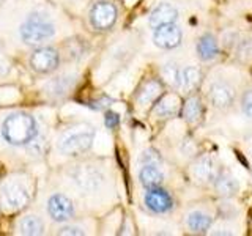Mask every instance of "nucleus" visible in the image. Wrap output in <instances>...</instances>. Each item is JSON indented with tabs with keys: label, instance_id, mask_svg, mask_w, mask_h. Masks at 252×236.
<instances>
[{
	"label": "nucleus",
	"instance_id": "obj_20",
	"mask_svg": "<svg viewBox=\"0 0 252 236\" xmlns=\"http://www.w3.org/2000/svg\"><path fill=\"white\" fill-rule=\"evenodd\" d=\"M164 172L161 165L145 164L140 165L139 169V183L144 186V189H152L164 184Z\"/></svg>",
	"mask_w": 252,
	"mask_h": 236
},
{
	"label": "nucleus",
	"instance_id": "obj_19",
	"mask_svg": "<svg viewBox=\"0 0 252 236\" xmlns=\"http://www.w3.org/2000/svg\"><path fill=\"white\" fill-rule=\"evenodd\" d=\"M211 187L215 189V192L222 197V199H232L240 191V183L238 179L233 177L232 172H228L227 169L222 167V170L219 172L218 178L215 179V183L211 184Z\"/></svg>",
	"mask_w": 252,
	"mask_h": 236
},
{
	"label": "nucleus",
	"instance_id": "obj_10",
	"mask_svg": "<svg viewBox=\"0 0 252 236\" xmlns=\"http://www.w3.org/2000/svg\"><path fill=\"white\" fill-rule=\"evenodd\" d=\"M181 107H183V99L178 93H164L152 106V117L159 121L170 120L173 117L181 115Z\"/></svg>",
	"mask_w": 252,
	"mask_h": 236
},
{
	"label": "nucleus",
	"instance_id": "obj_30",
	"mask_svg": "<svg viewBox=\"0 0 252 236\" xmlns=\"http://www.w3.org/2000/svg\"><path fill=\"white\" fill-rule=\"evenodd\" d=\"M251 175H252V172H251Z\"/></svg>",
	"mask_w": 252,
	"mask_h": 236
},
{
	"label": "nucleus",
	"instance_id": "obj_26",
	"mask_svg": "<svg viewBox=\"0 0 252 236\" xmlns=\"http://www.w3.org/2000/svg\"><path fill=\"white\" fill-rule=\"evenodd\" d=\"M240 110L244 117H248L252 120V88L243 91L240 98Z\"/></svg>",
	"mask_w": 252,
	"mask_h": 236
},
{
	"label": "nucleus",
	"instance_id": "obj_16",
	"mask_svg": "<svg viewBox=\"0 0 252 236\" xmlns=\"http://www.w3.org/2000/svg\"><path fill=\"white\" fill-rule=\"evenodd\" d=\"M181 118L189 126H199L205 118V104L199 94L189 93V96L183 101L181 107Z\"/></svg>",
	"mask_w": 252,
	"mask_h": 236
},
{
	"label": "nucleus",
	"instance_id": "obj_6",
	"mask_svg": "<svg viewBox=\"0 0 252 236\" xmlns=\"http://www.w3.org/2000/svg\"><path fill=\"white\" fill-rule=\"evenodd\" d=\"M118 19V8L110 0H98L89 13V22L96 31L110 30Z\"/></svg>",
	"mask_w": 252,
	"mask_h": 236
},
{
	"label": "nucleus",
	"instance_id": "obj_7",
	"mask_svg": "<svg viewBox=\"0 0 252 236\" xmlns=\"http://www.w3.org/2000/svg\"><path fill=\"white\" fill-rule=\"evenodd\" d=\"M71 179L74 181V184L84 192H93L104 183V173H102L96 165L92 164H81L73 167L69 173Z\"/></svg>",
	"mask_w": 252,
	"mask_h": 236
},
{
	"label": "nucleus",
	"instance_id": "obj_12",
	"mask_svg": "<svg viewBox=\"0 0 252 236\" xmlns=\"http://www.w3.org/2000/svg\"><path fill=\"white\" fill-rule=\"evenodd\" d=\"M46 211L54 222H66L74 216V205L66 195L54 194L47 199Z\"/></svg>",
	"mask_w": 252,
	"mask_h": 236
},
{
	"label": "nucleus",
	"instance_id": "obj_5",
	"mask_svg": "<svg viewBox=\"0 0 252 236\" xmlns=\"http://www.w3.org/2000/svg\"><path fill=\"white\" fill-rule=\"evenodd\" d=\"M142 202H144V208L153 216L170 214L177 206L173 194L170 191H167V189H164L162 186L145 189L144 200Z\"/></svg>",
	"mask_w": 252,
	"mask_h": 236
},
{
	"label": "nucleus",
	"instance_id": "obj_13",
	"mask_svg": "<svg viewBox=\"0 0 252 236\" xmlns=\"http://www.w3.org/2000/svg\"><path fill=\"white\" fill-rule=\"evenodd\" d=\"M30 65L36 73H52L60 65V54L52 47H39L32 54Z\"/></svg>",
	"mask_w": 252,
	"mask_h": 236
},
{
	"label": "nucleus",
	"instance_id": "obj_2",
	"mask_svg": "<svg viewBox=\"0 0 252 236\" xmlns=\"http://www.w3.org/2000/svg\"><path fill=\"white\" fill-rule=\"evenodd\" d=\"M94 128L89 123H77L65 129L57 140V148L65 156H81L87 153L93 145Z\"/></svg>",
	"mask_w": 252,
	"mask_h": 236
},
{
	"label": "nucleus",
	"instance_id": "obj_27",
	"mask_svg": "<svg viewBox=\"0 0 252 236\" xmlns=\"http://www.w3.org/2000/svg\"><path fill=\"white\" fill-rule=\"evenodd\" d=\"M118 123H120V115H118L117 112H112V110H109V112H106L104 115V124L107 129H115Z\"/></svg>",
	"mask_w": 252,
	"mask_h": 236
},
{
	"label": "nucleus",
	"instance_id": "obj_23",
	"mask_svg": "<svg viewBox=\"0 0 252 236\" xmlns=\"http://www.w3.org/2000/svg\"><path fill=\"white\" fill-rule=\"evenodd\" d=\"M18 232L21 235H29V236H35V235H43L44 232V225L41 222V219L30 214L26 216L19 220L18 224Z\"/></svg>",
	"mask_w": 252,
	"mask_h": 236
},
{
	"label": "nucleus",
	"instance_id": "obj_8",
	"mask_svg": "<svg viewBox=\"0 0 252 236\" xmlns=\"http://www.w3.org/2000/svg\"><path fill=\"white\" fill-rule=\"evenodd\" d=\"M207 98H208L210 104L216 110L227 112V110L233 109L235 102H236V90L230 82L219 79V81H215L210 84Z\"/></svg>",
	"mask_w": 252,
	"mask_h": 236
},
{
	"label": "nucleus",
	"instance_id": "obj_3",
	"mask_svg": "<svg viewBox=\"0 0 252 236\" xmlns=\"http://www.w3.org/2000/svg\"><path fill=\"white\" fill-rule=\"evenodd\" d=\"M21 39L29 46H38L46 43L55 35V26L54 22L47 18L46 14L33 13L22 22L19 29Z\"/></svg>",
	"mask_w": 252,
	"mask_h": 236
},
{
	"label": "nucleus",
	"instance_id": "obj_4",
	"mask_svg": "<svg viewBox=\"0 0 252 236\" xmlns=\"http://www.w3.org/2000/svg\"><path fill=\"white\" fill-rule=\"evenodd\" d=\"M222 170V165L215 156L211 154H199L194 157L189 167V175L194 179V183L200 186H211L218 178L219 172Z\"/></svg>",
	"mask_w": 252,
	"mask_h": 236
},
{
	"label": "nucleus",
	"instance_id": "obj_14",
	"mask_svg": "<svg viewBox=\"0 0 252 236\" xmlns=\"http://www.w3.org/2000/svg\"><path fill=\"white\" fill-rule=\"evenodd\" d=\"M213 214L202 208H192L185 214V227L192 235H205L213 227Z\"/></svg>",
	"mask_w": 252,
	"mask_h": 236
},
{
	"label": "nucleus",
	"instance_id": "obj_9",
	"mask_svg": "<svg viewBox=\"0 0 252 236\" xmlns=\"http://www.w3.org/2000/svg\"><path fill=\"white\" fill-rule=\"evenodd\" d=\"M0 200L8 209H21L30 202V192L22 181L8 179L0 186Z\"/></svg>",
	"mask_w": 252,
	"mask_h": 236
},
{
	"label": "nucleus",
	"instance_id": "obj_24",
	"mask_svg": "<svg viewBox=\"0 0 252 236\" xmlns=\"http://www.w3.org/2000/svg\"><path fill=\"white\" fill-rule=\"evenodd\" d=\"M74 85V77L73 76H62V77H55L54 81L47 84V90L52 94V96H63L66 94Z\"/></svg>",
	"mask_w": 252,
	"mask_h": 236
},
{
	"label": "nucleus",
	"instance_id": "obj_29",
	"mask_svg": "<svg viewBox=\"0 0 252 236\" xmlns=\"http://www.w3.org/2000/svg\"><path fill=\"white\" fill-rule=\"evenodd\" d=\"M110 104H112V99H109L107 96H102L101 99L92 102L90 107H93V109H106V107H109Z\"/></svg>",
	"mask_w": 252,
	"mask_h": 236
},
{
	"label": "nucleus",
	"instance_id": "obj_17",
	"mask_svg": "<svg viewBox=\"0 0 252 236\" xmlns=\"http://www.w3.org/2000/svg\"><path fill=\"white\" fill-rule=\"evenodd\" d=\"M220 52V46H219V39L215 33L211 31H205L199 38H197L195 43V54L199 57L200 61L207 63L213 61Z\"/></svg>",
	"mask_w": 252,
	"mask_h": 236
},
{
	"label": "nucleus",
	"instance_id": "obj_25",
	"mask_svg": "<svg viewBox=\"0 0 252 236\" xmlns=\"http://www.w3.org/2000/svg\"><path fill=\"white\" fill-rule=\"evenodd\" d=\"M139 164L145 165V164H155V165H161L162 164V157L161 154L156 151L155 148H147L144 153L139 157Z\"/></svg>",
	"mask_w": 252,
	"mask_h": 236
},
{
	"label": "nucleus",
	"instance_id": "obj_15",
	"mask_svg": "<svg viewBox=\"0 0 252 236\" xmlns=\"http://www.w3.org/2000/svg\"><path fill=\"white\" fill-rule=\"evenodd\" d=\"M164 93L165 91H164L162 81H159V79H156V77H150L140 84L139 90L136 93V102L139 107L153 106Z\"/></svg>",
	"mask_w": 252,
	"mask_h": 236
},
{
	"label": "nucleus",
	"instance_id": "obj_11",
	"mask_svg": "<svg viewBox=\"0 0 252 236\" xmlns=\"http://www.w3.org/2000/svg\"><path fill=\"white\" fill-rule=\"evenodd\" d=\"M183 41V31L181 27L175 24H167L153 30V44L164 51H172Z\"/></svg>",
	"mask_w": 252,
	"mask_h": 236
},
{
	"label": "nucleus",
	"instance_id": "obj_21",
	"mask_svg": "<svg viewBox=\"0 0 252 236\" xmlns=\"http://www.w3.org/2000/svg\"><path fill=\"white\" fill-rule=\"evenodd\" d=\"M161 74H162V81L167 85H170L173 90L183 91V68L177 61L164 63Z\"/></svg>",
	"mask_w": 252,
	"mask_h": 236
},
{
	"label": "nucleus",
	"instance_id": "obj_28",
	"mask_svg": "<svg viewBox=\"0 0 252 236\" xmlns=\"http://www.w3.org/2000/svg\"><path fill=\"white\" fill-rule=\"evenodd\" d=\"M57 233L59 235H84V230L73 225H63Z\"/></svg>",
	"mask_w": 252,
	"mask_h": 236
},
{
	"label": "nucleus",
	"instance_id": "obj_22",
	"mask_svg": "<svg viewBox=\"0 0 252 236\" xmlns=\"http://www.w3.org/2000/svg\"><path fill=\"white\" fill-rule=\"evenodd\" d=\"M202 69L199 66H185L183 68V91L194 93L202 84Z\"/></svg>",
	"mask_w": 252,
	"mask_h": 236
},
{
	"label": "nucleus",
	"instance_id": "obj_1",
	"mask_svg": "<svg viewBox=\"0 0 252 236\" xmlns=\"http://www.w3.org/2000/svg\"><path fill=\"white\" fill-rule=\"evenodd\" d=\"M0 132L6 144L13 147H24L29 145L38 136V124L32 115L16 112L5 118Z\"/></svg>",
	"mask_w": 252,
	"mask_h": 236
},
{
	"label": "nucleus",
	"instance_id": "obj_18",
	"mask_svg": "<svg viewBox=\"0 0 252 236\" xmlns=\"http://www.w3.org/2000/svg\"><path fill=\"white\" fill-rule=\"evenodd\" d=\"M178 19V10L173 5L167 2H161L159 5H156L153 8V11L148 16V24L153 30L161 27V26H167V24H175Z\"/></svg>",
	"mask_w": 252,
	"mask_h": 236
}]
</instances>
